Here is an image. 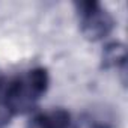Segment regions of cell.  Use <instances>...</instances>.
I'll return each instance as SVG.
<instances>
[{"instance_id": "1", "label": "cell", "mask_w": 128, "mask_h": 128, "mask_svg": "<svg viewBox=\"0 0 128 128\" xmlns=\"http://www.w3.org/2000/svg\"><path fill=\"white\" fill-rule=\"evenodd\" d=\"M77 12L80 15L82 32L89 41H101L110 35L114 21L113 17L95 0L76 3Z\"/></svg>"}, {"instance_id": "2", "label": "cell", "mask_w": 128, "mask_h": 128, "mask_svg": "<svg viewBox=\"0 0 128 128\" xmlns=\"http://www.w3.org/2000/svg\"><path fill=\"white\" fill-rule=\"evenodd\" d=\"M84 120L89 128H114L118 122L114 112L102 104L90 107L84 114Z\"/></svg>"}, {"instance_id": "3", "label": "cell", "mask_w": 128, "mask_h": 128, "mask_svg": "<svg viewBox=\"0 0 128 128\" xmlns=\"http://www.w3.org/2000/svg\"><path fill=\"white\" fill-rule=\"evenodd\" d=\"M101 63L104 68H119L125 70L126 65V50L122 42H110L104 47L101 54Z\"/></svg>"}, {"instance_id": "4", "label": "cell", "mask_w": 128, "mask_h": 128, "mask_svg": "<svg viewBox=\"0 0 128 128\" xmlns=\"http://www.w3.org/2000/svg\"><path fill=\"white\" fill-rule=\"evenodd\" d=\"M27 89L30 90V94L38 100L41 98L42 94H45L47 88H48V72L45 68H33L32 71H29V74L23 78Z\"/></svg>"}, {"instance_id": "5", "label": "cell", "mask_w": 128, "mask_h": 128, "mask_svg": "<svg viewBox=\"0 0 128 128\" xmlns=\"http://www.w3.org/2000/svg\"><path fill=\"white\" fill-rule=\"evenodd\" d=\"M12 116H14V113H12V110L8 107V104L3 102V101H0V128L6 126V125L9 124V120H11Z\"/></svg>"}]
</instances>
